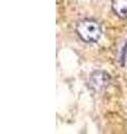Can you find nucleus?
<instances>
[{
  "label": "nucleus",
  "instance_id": "obj_1",
  "mask_svg": "<svg viewBox=\"0 0 127 134\" xmlns=\"http://www.w3.org/2000/svg\"><path fill=\"white\" fill-rule=\"evenodd\" d=\"M76 32L85 43H96L100 39L103 34L100 25L93 19H84L79 21L76 27Z\"/></svg>",
  "mask_w": 127,
  "mask_h": 134
},
{
  "label": "nucleus",
  "instance_id": "obj_2",
  "mask_svg": "<svg viewBox=\"0 0 127 134\" xmlns=\"http://www.w3.org/2000/svg\"><path fill=\"white\" fill-rule=\"evenodd\" d=\"M109 81H111V77L109 75L105 72H95L93 73L91 77H90V84L91 87L95 88L96 91H100L105 88L106 86L109 84Z\"/></svg>",
  "mask_w": 127,
  "mask_h": 134
},
{
  "label": "nucleus",
  "instance_id": "obj_3",
  "mask_svg": "<svg viewBox=\"0 0 127 134\" xmlns=\"http://www.w3.org/2000/svg\"><path fill=\"white\" fill-rule=\"evenodd\" d=\"M112 8L118 17L127 19V0H113Z\"/></svg>",
  "mask_w": 127,
  "mask_h": 134
},
{
  "label": "nucleus",
  "instance_id": "obj_4",
  "mask_svg": "<svg viewBox=\"0 0 127 134\" xmlns=\"http://www.w3.org/2000/svg\"><path fill=\"white\" fill-rule=\"evenodd\" d=\"M60 1H61V0H57V2H58V3H59V2H60Z\"/></svg>",
  "mask_w": 127,
  "mask_h": 134
}]
</instances>
